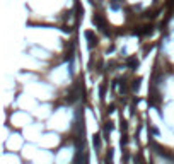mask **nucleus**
Here are the masks:
<instances>
[{"label":"nucleus","instance_id":"nucleus-2","mask_svg":"<svg viewBox=\"0 0 174 164\" xmlns=\"http://www.w3.org/2000/svg\"><path fill=\"white\" fill-rule=\"evenodd\" d=\"M92 21H94V24H96V26H97V27H99V29H101V31H104V33H108V29H106V22H104V19L101 17L99 14H96Z\"/></svg>","mask_w":174,"mask_h":164},{"label":"nucleus","instance_id":"nucleus-6","mask_svg":"<svg viewBox=\"0 0 174 164\" xmlns=\"http://www.w3.org/2000/svg\"><path fill=\"white\" fill-rule=\"evenodd\" d=\"M140 82H142L140 79H136L135 82H133V91H138V89H140Z\"/></svg>","mask_w":174,"mask_h":164},{"label":"nucleus","instance_id":"nucleus-8","mask_svg":"<svg viewBox=\"0 0 174 164\" xmlns=\"http://www.w3.org/2000/svg\"><path fill=\"white\" fill-rule=\"evenodd\" d=\"M111 9H113V10H118V9H119V3H118V2H113V3H111Z\"/></svg>","mask_w":174,"mask_h":164},{"label":"nucleus","instance_id":"nucleus-3","mask_svg":"<svg viewBox=\"0 0 174 164\" xmlns=\"http://www.w3.org/2000/svg\"><path fill=\"white\" fill-rule=\"evenodd\" d=\"M85 38L89 39V48L92 50V48L97 45V38L94 36V33H92V31H85Z\"/></svg>","mask_w":174,"mask_h":164},{"label":"nucleus","instance_id":"nucleus-1","mask_svg":"<svg viewBox=\"0 0 174 164\" xmlns=\"http://www.w3.org/2000/svg\"><path fill=\"white\" fill-rule=\"evenodd\" d=\"M150 145H152V149H155V152H157L159 156H162L164 159H169V161H174V154H171V152H167V150H166V149H164L162 145H159V144H155V142H152Z\"/></svg>","mask_w":174,"mask_h":164},{"label":"nucleus","instance_id":"nucleus-5","mask_svg":"<svg viewBox=\"0 0 174 164\" xmlns=\"http://www.w3.org/2000/svg\"><path fill=\"white\" fill-rule=\"evenodd\" d=\"M128 65H130V67H138V62H136L135 58H130V60H128Z\"/></svg>","mask_w":174,"mask_h":164},{"label":"nucleus","instance_id":"nucleus-4","mask_svg":"<svg viewBox=\"0 0 174 164\" xmlns=\"http://www.w3.org/2000/svg\"><path fill=\"white\" fill-rule=\"evenodd\" d=\"M92 144H94V147H96V150H99V149H101V135H94Z\"/></svg>","mask_w":174,"mask_h":164},{"label":"nucleus","instance_id":"nucleus-7","mask_svg":"<svg viewBox=\"0 0 174 164\" xmlns=\"http://www.w3.org/2000/svg\"><path fill=\"white\" fill-rule=\"evenodd\" d=\"M111 130H113V123L109 121V123H106V127H104V132L108 133V132H111Z\"/></svg>","mask_w":174,"mask_h":164},{"label":"nucleus","instance_id":"nucleus-9","mask_svg":"<svg viewBox=\"0 0 174 164\" xmlns=\"http://www.w3.org/2000/svg\"><path fill=\"white\" fill-rule=\"evenodd\" d=\"M126 142H128V139H126V137H123V139H121V145H126Z\"/></svg>","mask_w":174,"mask_h":164}]
</instances>
